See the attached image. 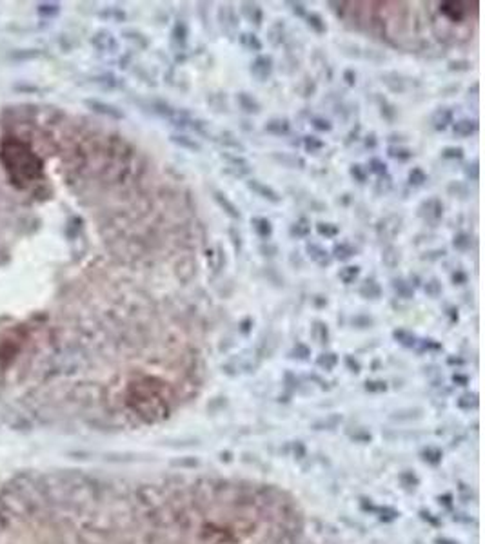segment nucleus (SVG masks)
I'll return each mask as SVG.
<instances>
[{
  "mask_svg": "<svg viewBox=\"0 0 485 544\" xmlns=\"http://www.w3.org/2000/svg\"><path fill=\"white\" fill-rule=\"evenodd\" d=\"M233 134H231V132H222V140H220V142H222L224 145H231V147H235V149H240V151H242L243 147H242V144H240V142H238V140H233Z\"/></svg>",
  "mask_w": 485,
  "mask_h": 544,
  "instance_id": "c9c22d12",
  "label": "nucleus"
},
{
  "mask_svg": "<svg viewBox=\"0 0 485 544\" xmlns=\"http://www.w3.org/2000/svg\"><path fill=\"white\" fill-rule=\"evenodd\" d=\"M171 142L184 147V149H189V151H200V144L194 142L193 138L186 136V134H173V136H171Z\"/></svg>",
  "mask_w": 485,
  "mask_h": 544,
  "instance_id": "aec40b11",
  "label": "nucleus"
},
{
  "mask_svg": "<svg viewBox=\"0 0 485 544\" xmlns=\"http://www.w3.org/2000/svg\"><path fill=\"white\" fill-rule=\"evenodd\" d=\"M213 198H215V201L218 203V207L222 209L224 213L227 214L229 218H233V220H240V216H242L240 209H238L233 201L229 200L225 194L220 193V191H215V193H213Z\"/></svg>",
  "mask_w": 485,
  "mask_h": 544,
  "instance_id": "423d86ee",
  "label": "nucleus"
},
{
  "mask_svg": "<svg viewBox=\"0 0 485 544\" xmlns=\"http://www.w3.org/2000/svg\"><path fill=\"white\" fill-rule=\"evenodd\" d=\"M312 127L318 129V131H331L333 129L331 122L326 120V118H312Z\"/></svg>",
  "mask_w": 485,
  "mask_h": 544,
  "instance_id": "f704fd0d",
  "label": "nucleus"
},
{
  "mask_svg": "<svg viewBox=\"0 0 485 544\" xmlns=\"http://www.w3.org/2000/svg\"><path fill=\"white\" fill-rule=\"evenodd\" d=\"M351 176H353L356 181H360V183H364L365 180H367V172H365V169L362 165H351Z\"/></svg>",
  "mask_w": 485,
  "mask_h": 544,
  "instance_id": "72a5a7b5",
  "label": "nucleus"
},
{
  "mask_svg": "<svg viewBox=\"0 0 485 544\" xmlns=\"http://www.w3.org/2000/svg\"><path fill=\"white\" fill-rule=\"evenodd\" d=\"M389 156L400 160V162H405V160L413 158V152L409 149H403V147H389Z\"/></svg>",
  "mask_w": 485,
  "mask_h": 544,
  "instance_id": "cd10ccee",
  "label": "nucleus"
},
{
  "mask_svg": "<svg viewBox=\"0 0 485 544\" xmlns=\"http://www.w3.org/2000/svg\"><path fill=\"white\" fill-rule=\"evenodd\" d=\"M360 296L365 299H378L381 296V287L374 280H365L360 285Z\"/></svg>",
  "mask_w": 485,
  "mask_h": 544,
  "instance_id": "f8f14e48",
  "label": "nucleus"
},
{
  "mask_svg": "<svg viewBox=\"0 0 485 544\" xmlns=\"http://www.w3.org/2000/svg\"><path fill=\"white\" fill-rule=\"evenodd\" d=\"M465 174H467V178H471L472 181H476L480 176L478 172V164H472V165H467L465 167Z\"/></svg>",
  "mask_w": 485,
  "mask_h": 544,
  "instance_id": "4c0bfd02",
  "label": "nucleus"
},
{
  "mask_svg": "<svg viewBox=\"0 0 485 544\" xmlns=\"http://www.w3.org/2000/svg\"><path fill=\"white\" fill-rule=\"evenodd\" d=\"M236 102L240 105V109L245 111V113H249V115L260 113V103H258V100L253 98L251 95H247V93H238V95H236Z\"/></svg>",
  "mask_w": 485,
  "mask_h": 544,
  "instance_id": "1a4fd4ad",
  "label": "nucleus"
},
{
  "mask_svg": "<svg viewBox=\"0 0 485 544\" xmlns=\"http://www.w3.org/2000/svg\"><path fill=\"white\" fill-rule=\"evenodd\" d=\"M467 4L465 2H440V11L452 22H460L464 20L469 9H467Z\"/></svg>",
  "mask_w": 485,
  "mask_h": 544,
  "instance_id": "20e7f679",
  "label": "nucleus"
},
{
  "mask_svg": "<svg viewBox=\"0 0 485 544\" xmlns=\"http://www.w3.org/2000/svg\"><path fill=\"white\" fill-rule=\"evenodd\" d=\"M358 276H360V267H358V265H349V267H344V269L338 272V278L346 283V285L354 283L356 280H358Z\"/></svg>",
  "mask_w": 485,
  "mask_h": 544,
  "instance_id": "f3484780",
  "label": "nucleus"
},
{
  "mask_svg": "<svg viewBox=\"0 0 485 544\" xmlns=\"http://www.w3.org/2000/svg\"><path fill=\"white\" fill-rule=\"evenodd\" d=\"M449 124H452V111L450 109H438L434 115H433V125L436 131H445Z\"/></svg>",
  "mask_w": 485,
  "mask_h": 544,
  "instance_id": "9d476101",
  "label": "nucleus"
},
{
  "mask_svg": "<svg viewBox=\"0 0 485 544\" xmlns=\"http://www.w3.org/2000/svg\"><path fill=\"white\" fill-rule=\"evenodd\" d=\"M243 13H245V16L249 18V22L253 24L255 22V26H260L262 24V9L258 7V4H243Z\"/></svg>",
  "mask_w": 485,
  "mask_h": 544,
  "instance_id": "6ab92c4d",
  "label": "nucleus"
},
{
  "mask_svg": "<svg viewBox=\"0 0 485 544\" xmlns=\"http://www.w3.org/2000/svg\"><path fill=\"white\" fill-rule=\"evenodd\" d=\"M224 158L227 160V164L233 169H236V172L238 174H247V172L251 171V165L247 160L240 158V156H229V154H224Z\"/></svg>",
  "mask_w": 485,
  "mask_h": 544,
  "instance_id": "a211bd4d",
  "label": "nucleus"
},
{
  "mask_svg": "<svg viewBox=\"0 0 485 544\" xmlns=\"http://www.w3.org/2000/svg\"><path fill=\"white\" fill-rule=\"evenodd\" d=\"M425 181H427V174H425L420 167H415V169L409 172V183L411 185L420 187V185H423Z\"/></svg>",
  "mask_w": 485,
  "mask_h": 544,
  "instance_id": "bb28decb",
  "label": "nucleus"
},
{
  "mask_svg": "<svg viewBox=\"0 0 485 544\" xmlns=\"http://www.w3.org/2000/svg\"><path fill=\"white\" fill-rule=\"evenodd\" d=\"M395 338L400 341V343L407 345V346H413L415 345V336L409 334L407 330H395Z\"/></svg>",
  "mask_w": 485,
  "mask_h": 544,
  "instance_id": "473e14b6",
  "label": "nucleus"
},
{
  "mask_svg": "<svg viewBox=\"0 0 485 544\" xmlns=\"http://www.w3.org/2000/svg\"><path fill=\"white\" fill-rule=\"evenodd\" d=\"M369 169H371V172L378 174V176H385V174H387V165H385V164L378 158H371V162H369Z\"/></svg>",
  "mask_w": 485,
  "mask_h": 544,
  "instance_id": "c756f323",
  "label": "nucleus"
},
{
  "mask_svg": "<svg viewBox=\"0 0 485 544\" xmlns=\"http://www.w3.org/2000/svg\"><path fill=\"white\" fill-rule=\"evenodd\" d=\"M307 26H309L312 31H316V33H326L327 31L326 22H324V18H322L318 13L307 15Z\"/></svg>",
  "mask_w": 485,
  "mask_h": 544,
  "instance_id": "5701e85b",
  "label": "nucleus"
},
{
  "mask_svg": "<svg viewBox=\"0 0 485 544\" xmlns=\"http://www.w3.org/2000/svg\"><path fill=\"white\" fill-rule=\"evenodd\" d=\"M452 283H454V285H464V283H467V274L462 272V270H456V272L452 274Z\"/></svg>",
  "mask_w": 485,
  "mask_h": 544,
  "instance_id": "a19ab883",
  "label": "nucleus"
},
{
  "mask_svg": "<svg viewBox=\"0 0 485 544\" xmlns=\"http://www.w3.org/2000/svg\"><path fill=\"white\" fill-rule=\"evenodd\" d=\"M353 325L354 327H358V329H367V327L373 325V319H371L369 316H354L353 317Z\"/></svg>",
  "mask_w": 485,
  "mask_h": 544,
  "instance_id": "e433bc0d",
  "label": "nucleus"
},
{
  "mask_svg": "<svg viewBox=\"0 0 485 544\" xmlns=\"http://www.w3.org/2000/svg\"><path fill=\"white\" fill-rule=\"evenodd\" d=\"M391 285H393V290H395L400 297H403V299H411V297L415 296V289H413V285L407 283L405 280H402V278H395Z\"/></svg>",
  "mask_w": 485,
  "mask_h": 544,
  "instance_id": "ddd939ff",
  "label": "nucleus"
},
{
  "mask_svg": "<svg viewBox=\"0 0 485 544\" xmlns=\"http://www.w3.org/2000/svg\"><path fill=\"white\" fill-rule=\"evenodd\" d=\"M381 105H385V109H381V115H383L385 118H389V120H393L395 115H396L395 107H393V105H389V103H385V102L381 103Z\"/></svg>",
  "mask_w": 485,
  "mask_h": 544,
  "instance_id": "79ce46f5",
  "label": "nucleus"
},
{
  "mask_svg": "<svg viewBox=\"0 0 485 544\" xmlns=\"http://www.w3.org/2000/svg\"><path fill=\"white\" fill-rule=\"evenodd\" d=\"M316 231H318L320 236H326V238H334V236H338V227L333 225V223H324V221H320V223H316Z\"/></svg>",
  "mask_w": 485,
  "mask_h": 544,
  "instance_id": "a878e982",
  "label": "nucleus"
},
{
  "mask_svg": "<svg viewBox=\"0 0 485 544\" xmlns=\"http://www.w3.org/2000/svg\"><path fill=\"white\" fill-rule=\"evenodd\" d=\"M452 245H454V248H458V250H469V248L472 247V238L469 234H465V232H460V234L454 236Z\"/></svg>",
  "mask_w": 485,
  "mask_h": 544,
  "instance_id": "b1692460",
  "label": "nucleus"
},
{
  "mask_svg": "<svg viewBox=\"0 0 485 544\" xmlns=\"http://www.w3.org/2000/svg\"><path fill=\"white\" fill-rule=\"evenodd\" d=\"M420 216L429 223H438L444 216V205L438 198H429L420 205Z\"/></svg>",
  "mask_w": 485,
  "mask_h": 544,
  "instance_id": "f03ea898",
  "label": "nucleus"
},
{
  "mask_svg": "<svg viewBox=\"0 0 485 544\" xmlns=\"http://www.w3.org/2000/svg\"><path fill=\"white\" fill-rule=\"evenodd\" d=\"M263 129H265V132L275 134V136H285L289 132V129H291V125H289V122L285 118H273V120H269L265 124Z\"/></svg>",
  "mask_w": 485,
  "mask_h": 544,
  "instance_id": "6e6552de",
  "label": "nucleus"
},
{
  "mask_svg": "<svg viewBox=\"0 0 485 544\" xmlns=\"http://www.w3.org/2000/svg\"><path fill=\"white\" fill-rule=\"evenodd\" d=\"M381 262H383V265H387L389 269H395L396 265L400 263V250L393 247V245L385 247L383 248V254H381Z\"/></svg>",
  "mask_w": 485,
  "mask_h": 544,
  "instance_id": "dca6fc26",
  "label": "nucleus"
},
{
  "mask_svg": "<svg viewBox=\"0 0 485 544\" xmlns=\"http://www.w3.org/2000/svg\"><path fill=\"white\" fill-rule=\"evenodd\" d=\"M291 6H293V11H294L296 15H300V16L305 15V9H304V4H302V2H291Z\"/></svg>",
  "mask_w": 485,
  "mask_h": 544,
  "instance_id": "a18cd8bd",
  "label": "nucleus"
},
{
  "mask_svg": "<svg viewBox=\"0 0 485 544\" xmlns=\"http://www.w3.org/2000/svg\"><path fill=\"white\" fill-rule=\"evenodd\" d=\"M260 252L263 256H275L278 252V247L277 245H271V243H262L260 245Z\"/></svg>",
  "mask_w": 485,
  "mask_h": 544,
  "instance_id": "58836bf2",
  "label": "nucleus"
},
{
  "mask_svg": "<svg viewBox=\"0 0 485 544\" xmlns=\"http://www.w3.org/2000/svg\"><path fill=\"white\" fill-rule=\"evenodd\" d=\"M309 232H311V223L307 221V218H300L298 221H294V223L291 225V236L305 238Z\"/></svg>",
  "mask_w": 485,
  "mask_h": 544,
  "instance_id": "412c9836",
  "label": "nucleus"
},
{
  "mask_svg": "<svg viewBox=\"0 0 485 544\" xmlns=\"http://www.w3.org/2000/svg\"><path fill=\"white\" fill-rule=\"evenodd\" d=\"M423 290L427 292V296L438 297L440 294H442V285H440L438 280H431V281H427V285L423 287Z\"/></svg>",
  "mask_w": 485,
  "mask_h": 544,
  "instance_id": "7c9ffc66",
  "label": "nucleus"
},
{
  "mask_svg": "<svg viewBox=\"0 0 485 544\" xmlns=\"http://www.w3.org/2000/svg\"><path fill=\"white\" fill-rule=\"evenodd\" d=\"M271 73H273V58L271 56L260 55L255 58V62L251 64V75L255 76L257 80H260V82L267 80Z\"/></svg>",
  "mask_w": 485,
  "mask_h": 544,
  "instance_id": "7ed1b4c3",
  "label": "nucleus"
},
{
  "mask_svg": "<svg viewBox=\"0 0 485 544\" xmlns=\"http://www.w3.org/2000/svg\"><path fill=\"white\" fill-rule=\"evenodd\" d=\"M240 42H242L243 48L249 49V51H260L262 49V42L258 40V36L253 33H243L240 36Z\"/></svg>",
  "mask_w": 485,
  "mask_h": 544,
  "instance_id": "4be33fe9",
  "label": "nucleus"
},
{
  "mask_svg": "<svg viewBox=\"0 0 485 544\" xmlns=\"http://www.w3.org/2000/svg\"><path fill=\"white\" fill-rule=\"evenodd\" d=\"M344 78H346L347 85H354V82H356V75H354L351 69H347L346 73H344Z\"/></svg>",
  "mask_w": 485,
  "mask_h": 544,
  "instance_id": "c03bdc74",
  "label": "nucleus"
},
{
  "mask_svg": "<svg viewBox=\"0 0 485 544\" xmlns=\"http://www.w3.org/2000/svg\"><path fill=\"white\" fill-rule=\"evenodd\" d=\"M304 147L309 152H316L320 149H324V142L316 136H305L304 138Z\"/></svg>",
  "mask_w": 485,
  "mask_h": 544,
  "instance_id": "c85d7f7f",
  "label": "nucleus"
},
{
  "mask_svg": "<svg viewBox=\"0 0 485 544\" xmlns=\"http://www.w3.org/2000/svg\"><path fill=\"white\" fill-rule=\"evenodd\" d=\"M354 254H356V248L349 243H336L333 248L334 260H340V262H346L349 258H353Z\"/></svg>",
  "mask_w": 485,
  "mask_h": 544,
  "instance_id": "2eb2a0df",
  "label": "nucleus"
},
{
  "mask_svg": "<svg viewBox=\"0 0 485 544\" xmlns=\"http://www.w3.org/2000/svg\"><path fill=\"white\" fill-rule=\"evenodd\" d=\"M251 223H253L255 232H257L260 238H263V240H267V238L273 234V225H271V221L267 220V218H253Z\"/></svg>",
  "mask_w": 485,
  "mask_h": 544,
  "instance_id": "4468645a",
  "label": "nucleus"
},
{
  "mask_svg": "<svg viewBox=\"0 0 485 544\" xmlns=\"http://www.w3.org/2000/svg\"><path fill=\"white\" fill-rule=\"evenodd\" d=\"M452 131H454L456 136L467 138L478 131V124H476V120H460V122L452 125Z\"/></svg>",
  "mask_w": 485,
  "mask_h": 544,
  "instance_id": "9b49d317",
  "label": "nucleus"
},
{
  "mask_svg": "<svg viewBox=\"0 0 485 544\" xmlns=\"http://www.w3.org/2000/svg\"><path fill=\"white\" fill-rule=\"evenodd\" d=\"M2 158L6 164V171L17 185H29L40 176V158L22 142L6 144Z\"/></svg>",
  "mask_w": 485,
  "mask_h": 544,
  "instance_id": "f257e3e1",
  "label": "nucleus"
},
{
  "mask_svg": "<svg viewBox=\"0 0 485 544\" xmlns=\"http://www.w3.org/2000/svg\"><path fill=\"white\" fill-rule=\"evenodd\" d=\"M247 187H249L253 193H257L260 198L271 201V203H278V201H280V194H278L273 187L265 185V183L258 181V180H249V181H247Z\"/></svg>",
  "mask_w": 485,
  "mask_h": 544,
  "instance_id": "39448f33",
  "label": "nucleus"
},
{
  "mask_svg": "<svg viewBox=\"0 0 485 544\" xmlns=\"http://www.w3.org/2000/svg\"><path fill=\"white\" fill-rule=\"evenodd\" d=\"M173 42H178L180 46H184L186 44V38H187V26L184 24V22H176L173 28Z\"/></svg>",
  "mask_w": 485,
  "mask_h": 544,
  "instance_id": "393cba45",
  "label": "nucleus"
},
{
  "mask_svg": "<svg viewBox=\"0 0 485 544\" xmlns=\"http://www.w3.org/2000/svg\"><path fill=\"white\" fill-rule=\"evenodd\" d=\"M305 250H307V256H309L314 263H318L320 267H327V265L331 263V256H329V252H327L324 247L316 245V243H307Z\"/></svg>",
  "mask_w": 485,
  "mask_h": 544,
  "instance_id": "0eeeda50",
  "label": "nucleus"
},
{
  "mask_svg": "<svg viewBox=\"0 0 485 544\" xmlns=\"http://www.w3.org/2000/svg\"><path fill=\"white\" fill-rule=\"evenodd\" d=\"M334 361H336V359H334L333 354H327V356H324V358L320 359L322 365H334Z\"/></svg>",
  "mask_w": 485,
  "mask_h": 544,
  "instance_id": "49530a36",
  "label": "nucleus"
},
{
  "mask_svg": "<svg viewBox=\"0 0 485 544\" xmlns=\"http://www.w3.org/2000/svg\"><path fill=\"white\" fill-rule=\"evenodd\" d=\"M314 332H320V343H324V341H327V325L320 323V321H316V325H314Z\"/></svg>",
  "mask_w": 485,
  "mask_h": 544,
  "instance_id": "ea45409f",
  "label": "nucleus"
},
{
  "mask_svg": "<svg viewBox=\"0 0 485 544\" xmlns=\"http://www.w3.org/2000/svg\"><path fill=\"white\" fill-rule=\"evenodd\" d=\"M442 156L449 160H460L464 156V149L462 147H445L442 151Z\"/></svg>",
  "mask_w": 485,
  "mask_h": 544,
  "instance_id": "2f4dec72",
  "label": "nucleus"
},
{
  "mask_svg": "<svg viewBox=\"0 0 485 544\" xmlns=\"http://www.w3.org/2000/svg\"><path fill=\"white\" fill-rule=\"evenodd\" d=\"M229 232H231V236H233V243H235V248H236V250H240V247H242V238H240V232H236V229H231Z\"/></svg>",
  "mask_w": 485,
  "mask_h": 544,
  "instance_id": "37998d69",
  "label": "nucleus"
}]
</instances>
